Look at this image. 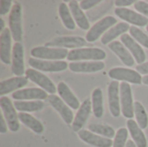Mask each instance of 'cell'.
<instances>
[{
    "instance_id": "cell-43",
    "label": "cell",
    "mask_w": 148,
    "mask_h": 147,
    "mask_svg": "<svg viewBox=\"0 0 148 147\" xmlns=\"http://www.w3.org/2000/svg\"><path fill=\"white\" fill-rule=\"evenodd\" d=\"M142 83L145 85H148V75L142 77Z\"/></svg>"
},
{
    "instance_id": "cell-3",
    "label": "cell",
    "mask_w": 148,
    "mask_h": 147,
    "mask_svg": "<svg viewBox=\"0 0 148 147\" xmlns=\"http://www.w3.org/2000/svg\"><path fill=\"white\" fill-rule=\"evenodd\" d=\"M0 107L10 131L12 133L17 132L20 129V123L18 114L11 101L6 96H2L0 98Z\"/></svg>"
},
{
    "instance_id": "cell-29",
    "label": "cell",
    "mask_w": 148,
    "mask_h": 147,
    "mask_svg": "<svg viewBox=\"0 0 148 147\" xmlns=\"http://www.w3.org/2000/svg\"><path fill=\"white\" fill-rule=\"evenodd\" d=\"M15 108L19 111V113H29L37 112L44 108V102L42 101H14Z\"/></svg>"
},
{
    "instance_id": "cell-33",
    "label": "cell",
    "mask_w": 148,
    "mask_h": 147,
    "mask_svg": "<svg viewBox=\"0 0 148 147\" xmlns=\"http://www.w3.org/2000/svg\"><path fill=\"white\" fill-rule=\"evenodd\" d=\"M130 36L141 46L148 49V36L136 26L130 27Z\"/></svg>"
},
{
    "instance_id": "cell-25",
    "label": "cell",
    "mask_w": 148,
    "mask_h": 147,
    "mask_svg": "<svg viewBox=\"0 0 148 147\" xmlns=\"http://www.w3.org/2000/svg\"><path fill=\"white\" fill-rule=\"evenodd\" d=\"M127 130H128L129 133L131 134L133 141L135 143L136 146H147V140L146 135L135 120H134L133 119L128 120L127 121Z\"/></svg>"
},
{
    "instance_id": "cell-2",
    "label": "cell",
    "mask_w": 148,
    "mask_h": 147,
    "mask_svg": "<svg viewBox=\"0 0 148 147\" xmlns=\"http://www.w3.org/2000/svg\"><path fill=\"white\" fill-rule=\"evenodd\" d=\"M30 55L33 58L36 59L47 61H61L68 56L69 51L66 49L38 46L31 49Z\"/></svg>"
},
{
    "instance_id": "cell-44",
    "label": "cell",
    "mask_w": 148,
    "mask_h": 147,
    "mask_svg": "<svg viewBox=\"0 0 148 147\" xmlns=\"http://www.w3.org/2000/svg\"><path fill=\"white\" fill-rule=\"evenodd\" d=\"M147 32H148V25H147Z\"/></svg>"
},
{
    "instance_id": "cell-4",
    "label": "cell",
    "mask_w": 148,
    "mask_h": 147,
    "mask_svg": "<svg viewBox=\"0 0 148 147\" xmlns=\"http://www.w3.org/2000/svg\"><path fill=\"white\" fill-rule=\"evenodd\" d=\"M116 24L117 19L112 16H108L101 18L97 23H95L88 31L86 35V41L88 42H94L97 41L100 36H103L108 29Z\"/></svg>"
},
{
    "instance_id": "cell-7",
    "label": "cell",
    "mask_w": 148,
    "mask_h": 147,
    "mask_svg": "<svg viewBox=\"0 0 148 147\" xmlns=\"http://www.w3.org/2000/svg\"><path fill=\"white\" fill-rule=\"evenodd\" d=\"M29 64L34 69L42 72H62L69 68V64L64 61H47L30 57Z\"/></svg>"
},
{
    "instance_id": "cell-35",
    "label": "cell",
    "mask_w": 148,
    "mask_h": 147,
    "mask_svg": "<svg viewBox=\"0 0 148 147\" xmlns=\"http://www.w3.org/2000/svg\"><path fill=\"white\" fill-rule=\"evenodd\" d=\"M134 7L137 11H139L140 14L148 18V3L145 1H136Z\"/></svg>"
},
{
    "instance_id": "cell-19",
    "label": "cell",
    "mask_w": 148,
    "mask_h": 147,
    "mask_svg": "<svg viewBox=\"0 0 148 147\" xmlns=\"http://www.w3.org/2000/svg\"><path fill=\"white\" fill-rule=\"evenodd\" d=\"M11 38L12 36L10 29L5 28L0 35V59L6 65L11 63Z\"/></svg>"
},
{
    "instance_id": "cell-20",
    "label": "cell",
    "mask_w": 148,
    "mask_h": 147,
    "mask_svg": "<svg viewBox=\"0 0 148 147\" xmlns=\"http://www.w3.org/2000/svg\"><path fill=\"white\" fill-rule=\"evenodd\" d=\"M69 69L75 73H95L105 68V63L101 62H74L69 63Z\"/></svg>"
},
{
    "instance_id": "cell-16",
    "label": "cell",
    "mask_w": 148,
    "mask_h": 147,
    "mask_svg": "<svg viewBox=\"0 0 148 147\" xmlns=\"http://www.w3.org/2000/svg\"><path fill=\"white\" fill-rule=\"evenodd\" d=\"M24 55L23 47L20 42H16L12 49L11 56V71L18 77H22L25 74L24 70Z\"/></svg>"
},
{
    "instance_id": "cell-23",
    "label": "cell",
    "mask_w": 148,
    "mask_h": 147,
    "mask_svg": "<svg viewBox=\"0 0 148 147\" xmlns=\"http://www.w3.org/2000/svg\"><path fill=\"white\" fill-rule=\"evenodd\" d=\"M28 84V79L25 77H12L0 82V94L3 96L4 94H8L11 92L17 91L19 88L25 87Z\"/></svg>"
},
{
    "instance_id": "cell-18",
    "label": "cell",
    "mask_w": 148,
    "mask_h": 147,
    "mask_svg": "<svg viewBox=\"0 0 148 147\" xmlns=\"http://www.w3.org/2000/svg\"><path fill=\"white\" fill-rule=\"evenodd\" d=\"M78 137L81 140L85 142L88 145L95 147H111L113 146L114 141L112 139L95 134L89 130L82 129L78 132Z\"/></svg>"
},
{
    "instance_id": "cell-36",
    "label": "cell",
    "mask_w": 148,
    "mask_h": 147,
    "mask_svg": "<svg viewBox=\"0 0 148 147\" xmlns=\"http://www.w3.org/2000/svg\"><path fill=\"white\" fill-rule=\"evenodd\" d=\"M101 3V0H82L80 2V7L82 10H88Z\"/></svg>"
},
{
    "instance_id": "cell-38",
    "label": "cell",
    "mask_w": 148,
    "mask_h": 147,
    "mask_svg": "<svg viewBox=\"0 0 148 147\" xmlns=\"http://www.w3.org/2000/svg\"><path fill=\"white\" fill-rule=\"evenodd\" d=\"M135 3H136V1H134V0H116V1H114V4L117 6V8H126L127 6L134 4Z\"/></svg>"
},
{
    "instance_id": "cell-5",
    "label": "cell",
    "mask_w": 148,
    "mask_h": 147,
    "mask_svg": "<svg viewBox=\"0 0 148 147\" xmlns=\"http://www.w3.org/2000/svg\"><path fill=\"white\" fill-rule=\"evenodd\" d=\"M120 98L121 108L124 117L128 120L134 116V102L133 99L132 88L129 83L121 82L120 84Z\"/></svg>"
},
{
    "instance_id": "cell-37",
    "label": "cell",
    "mask_w": 148,
    "mask_h": 147,
    "mask_svg": "<svg viewBox=\"0 0 148 147\" xmlns=\"http://www.w3.org/2000/svg\"><path fill=\"white\" fill-rule=\"evenodd\" d=\"M11 5H12L11 0H1L0 1V16H4L10 10H10V8H12Z\"/></svg>"
},
{
    "instance_id": "cell-39",
    "label": "cell",
    "mask_w": 148,
    "mask_h": 147,
    "mask_svg": "<svg viewBox=\"0 0 148 147\" xmlns=\"http://www.w3.org/2000/svg\"><path fill=\"white\" fill-rule=\"evenodd\" d=\"M136 71L139 72L140 75H148V62H144L143 64H140V65H138L136 67Z\"/></svg>"
},
{
    "instance_id": "cell-6",
    "label": "cell",
    "mask_w": 148,
    "mask_h": 147,
    "mask_svg": "<svg viewBox=\"0 0 148 147\" xmlns=\"http://www.w3.org/2000/svg\"><path fill=\"white\" fill-rule=\"evenodd\" d=\"M9 26L12 38L16 42L22 41L23 27H22V6L19 3H15L9 16Z\"/></svg>"
},
{
    "instance_id": "cell-40",
    "label": "cell",
    "mask_w": 148,
    "mask_h": 147,
    "mask_svg": "<svg viewBox=\"0 0 148 147\" xmlns=\"http://www.w3.org/2000/svg\"><path fill=\"white\" fill-rule=\"evenodd\" d=\"M7 122L3 117V115H1L0 117V133L2 134L6 133H7Z\"/></svg>"
},
{
    "instance_id": "cell-14",
    "label": "cell",
    "mask_w": 148,
    "mask_h": 147,
    "mask_svg": "<svg viewBox=\"0 0 148 147\" xmlns=\"http://www.w3.org/2000/svg\"><path fill=\"white\" fill-rule=\"evenodd\" d=\"M47 101L59 113L62 120L67 125H70L74 121V114L69 107L57 95L51 94L47 98Z\"/></svg>"
},
{
    "instance_id": "cell-22",
    "label": "cell",
    "mask_w": 148,
    "mask_h": 147,
    "mask_svg": "<svg viewBox=\"0 0 148 147\" xmlns=\"http://www.w3.org/2000/svg\"><path fill=\"white\" fill-rule=\"evenodd\" d=\"M108 48L120 58V60L126 66L132 67L134 64V56L129 52V50L123 45V43H121V42L114 41L108 44Z\"/></svg>"
},
{
    "instance_id": "cell-12",
    "label": "cell",
    "mask_w": 148,
    "mask_h": 147,
    "mask_svg": "<svg viewBox=\"0 0 148 147\" xmlns=\"http://www.w3.org/2000/svg\"><path fill=\"white\" fill-rule=\"evenodd\" d=\"M108 106L113 117L118 118L121 114V98H120V84L118 81H113L108 89Z\"/></svg>"
},
{
    "instance_id": "cell-1",
    "label": "cell",
    "mask_w": 148,
    "mask_h": 147,
    "mask_svg": "<svg viewBox=\"0 0 148 147\" xmlns=\"http://www.w3.org/2000/svg\"><path fill=\"white\" fill-rule=\"evenodd\" d=\"M107 56L106 52L99 48L75 49L69 52L67 59L74 62H101Z\"/></svg>"
},
{
    "instance_id": "cell-42",
    "label": "cell",
    "mask_w": 148,
    "mask_h": 147,
    "mask_svg": "<svg viewBox=\"0 0 148 147\" xmlns=\"http://www.w3.org/2000/svg\"><path fill=\"white\" fill-rule=\"evenodd\" d=\"M127 147H137V146H136L135 143H134L132 139H129V140H127Z\"/></svg>"
},
{
    "instance_id": "cell-30",
    "label": "cell",
    "mask_w": 148,
    "mask_h": 147,
    "mask_svg": "<svg viewBox=\"0 0 148 147\" xmlns=\"http://www.w3.org/2000/svg\"><path fill=\"white\" fill-rule=\"evenodd\" d=\"M59 16L61 17V20L63 23V25L69 30H74L75 29V22L72 16V14L70 12L69 7L65 3H62L59 5L58 8Z\"/></svg>"
},
{
    "instance_id": "cell-26",
    "label": "cell",
    "mask_w": 148,
    "mask_h": 147,
    "mask_svg": "<svg viewBox=\"0 0 148 147\" xmlns=\"http://www.w3.org/2000/svg\"><path fill=\"white\" fill-rule=\"evenodd\" d=\"M130 29V26L127 23H118L116 25L112 27L110 29H108L102 36H101V43L104 45L109 44L112 42H114V39H116L119 36H122L127 32V30Z\"/></svg>"
},
{
    "instance_id": "cell-9",
    "label": "cell",
    "mask_w": 148,
    "mask_h": 147,
    "mask_svg": "<svg viewBox=\"0 0 148 147\" xmlns=\"http://www.w3.org/2000/svg\"><path fill=\"white\" fill-rule=\"evenodd\" d=\"M86 38L82 36H59L45 43L46 47L60 49H81L86 46Z\"/></svg>"
},
{
    "instance_id": "cell-17",
    "label": "cell",
    "mask_w": 148,
    "mask_h": 147,
    "mask_svg": "<svg viewBox=\"0 0 148 147\" xmlns=\"http://www.w3.org/2000/svg\"><path fill=\"white\" fill-rule=\"evenodd\" d=\"M11 97L16 101H28V100H34V101H42L47 100L49 97L47 92L42 88H23L12 93Z\"/></svg>"
},
{
    "instance_id": "cell-41",
    "label": "cell",
    "mask_w": 148,
    "mask_h": 147,
    "mask_svg": "<svg viewBox=\"0 0 148 147\" xmlns=\"http://www.w3.org/2000/svg\"><path fill=\"white\" fill-rule=\"evenodd\" d=\"M0 23H0V31L3 32V31L5 29V28H4L5 24H4V21H3V19L2 17L0 18Z\"/></svg>"
},
{
    "instance_id": "cell-8",
    "label": "cell",
    "mask_w": 148,
    "mask_h": 147,
    "mask_svg": "<svg viewBox=\"0 0 148 147\" xmlns=\"http://www.w3.org/2000/svg\"><path fill=\"white\" fill-rule=\"evenodd\" d=\"M108 75L115 81H122V82H129L136 85L142 83L141 75L133 69L126 68H114L109 70Z\"/></svg>"
},
{
    "instance_id": "cell-21",
    "label": "cell",
    "mask_w": 148,
    "mask_h": 147,
    "mask_svg": "<svg viewBox=\"0 0 148 147\" xmlns=\"http://www.w3.org/2000/svg\"><path fill=\"white\" fill-rule=\"evenodd\" d=\"M69 7L72 14V16L75 23L77 24V26L83 30H88V29L89 30L90 29L89 21L88 17L86 16L85 13L83 12V10H82V8L80 7V3L77 1L72 0V1H69Z\"/></svg>"
},
{
    "instance_id": "cell-34",
    "label": "cell",
    "mask_w": 148,
    "mask_h": 147,
    "mask_svg": "<svg viewBox=\"0 0 148 147\" xmlns=\"http://www.w3.org/2000/svg\"><path fill=\"white\" fill-rule=\"evenodd\" d=\"M127 137H128V130L124 127L120 128L116 132L112 147H127Z\"/></svg>"
},
{
    "instance_id": "cell-32",
    "label": "cell",
    "mask_w": 148,
    "mask_h": 147,
    "mask_svg": "<svg viewBox=\"0 0 148 147\" xmlns=\"http://www.w3.org/2000/svg\"><path fill=\"white\" fill-rule=\"evenodd\" d=\"M134 116L136 122L141 129H146L148 126V115L143 105L139 102H134Z\"/></svg>"
},
{
    "instance_id": "cell-31",
    "label": "cell",
    "mask_w": 148,
    "mask_h": 147,
    "mask_svg": "<svg viewBox=\"0 0 148 147\" xmlns=\"http://www.w3.org/2000/svg\"><path fill=\"white\" fill-rule=\"evenodd\" d=\"M88 129L95 133L98 134L100 136L108 138V139H113L115 137V131L113 127H111L110 126L108 125H104V124H98V123H92L88 126Z\"/></svg>"
},
{
    "instance_id": "cell-24",
    "label": "cell",
    "mask_w": 148,
    "mask_h": 147,
    "mask_svg": "<svg viewBox=\"0 0 148 147\" xmlns=\"http://www.w3.org/2000/svg\"><path fill=\"white\" fill-rule=\"evenodd\" d=\"M57 93L60 98L72 109H79L81 105L79 100L70 90L69 86L65 82H60L57 86Z\"/></svg>"
},
{
    "instance_id": "cell-11",
    "label": "cell",
    "mask_w": 148,
    "mask_h": 147,
    "mask_svg": "<svg viewBox=\"0 0 148 147\" xmlns=\"http://www.w3.org/2000/svg\"><path fill=\"white\" fill-rule=\"evenodd\" d=\"M114 13L119 18H121L133 25H136L139 27H144L146 25L147 26L148 25L147 17L144 16L143 15L140 14L139 12L134 11L130 9L116 8L114 10Z\"/></svg>"
},
{
    "instance_id": "cell-10",
    "label": "cell",
    "mask_w": 148,
    "mask_h": 147,
    "mask_svg": "<svg viewBox=\"0 0 148 147\" xmlns=\"http://www.w3.org/2000/svg\"><path fill=\"white\" fill-rule=\"evenodd\" d=\"M25 75L29 81L38 85L44 91L51 94H56V92L57 91V88H56L53 81L48 76L42 74L38 70H36L34 68H28L25 72Z\"/></svg>"
},
{
    "instance_id": "cell-13",
    "label": "cell",
    "mask_w": 148,
    "mask_h": 147,
    "mask_svg": "<svg viewBox=\"0 0 148 147\" xmlns=\"http://www.w3.org/2000/svg\"><path fill=\"white\" fill-rule=\"evenodd\" d=\"M121 41L123 45L129 50L134 60L139 65L143 64L146 61L147 55L142 47L128 34H124L121 36Z\"/></svg>"
},
{
    "instance_id": "cell-27",
    "label": "cell",
    "mask_w": 148,
    "mask_h": 147,
    "mask_svg": "<svg viewBox=\"0 0 148 147\" xmlns=\"http://www.w3.org/2000/svg\"><path fill=\"white\" fill-rule=\"evenodd\" d=\"M18 119L21 123H23L26 127L29 128L35 133L42 134L43 133L44 127L42 124L31 114L28 113H19Z\"/></svg>"
},
{
    "instance_id": "cell-28",
    "label": "cell",
    "mask_w": 148,
    "mask_h": 147,
    "mask_svg": "<svg viewBox=\"0 0 148 147\" xmlns=\"http://www.w3.org/2000/svg\"><path fill=\"white\" fill-rule=\"evenodd\" d=\"M92 111L95 118L101 119L104 114L103 94L101 88H96L92 93Z\"/></svg>"
},
{
    "instance_id": "cell-15",
    "label": "cell",
    "mask_w": 148,
    "mask_h": 147,
    "mask_svg": "<svg viewBox=\"0 0 148 147\" xmlns=\"http://www.w3.org/2000/svg\"><path fill=\"white\" fill-rule=\"evenodd\" d=\"M92 112V101L90 99H86L78 109L76 115L72 123V129L74 132H80L82 130L83 126L88 121Z\"/></svg>"
}]
</instances>
